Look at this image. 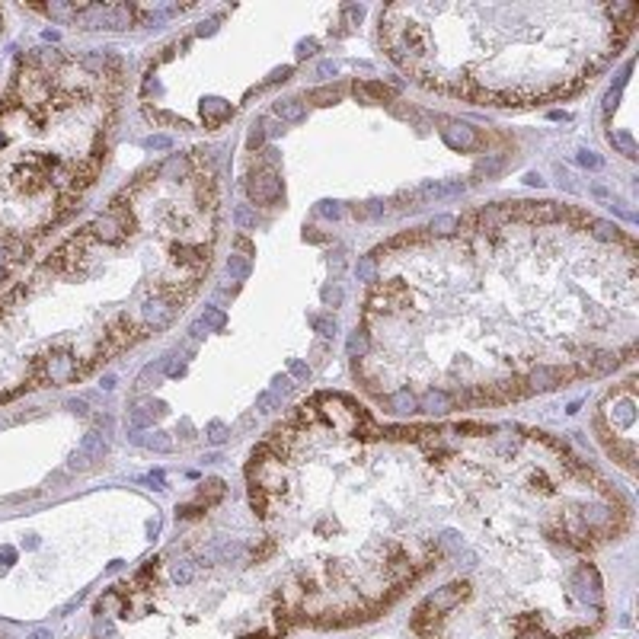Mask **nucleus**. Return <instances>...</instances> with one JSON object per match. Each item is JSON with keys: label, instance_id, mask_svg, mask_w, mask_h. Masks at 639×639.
Wrapping results in <instances>:
<instances>
[{"label": "nucleus", "instance_id": "obj_4", "mask_svg": "<svg viewBox=\"0 0 639 639\" xmlns=\"http://www.w3.org/2000/svg\"><path fill=\"white\" fill-rule=\"evenodd\" d=\"M275 115H278L281 122H301L304 105L297 103V99H281V103H275Z\"/></svg>", "mask_w": 639, "mask_h": 639}, {"label": "nucleus", "instance_id": "obj_22", "mask_svg": "<svg viewBox=\"0 0 639 639\" xmlns=\"http://www.w3.org/2000/svg\"><path fill=\"white\" fill-rule=\"evenodd\" d=\"M579 163H582V167H591V169H598V167H601V160H598L595 154H585V150L579 154Z\"/></svg>", "mask_w": 639, "mask_h": 639}, {"label": "nucleus", "instance_id": "obj_10", "mask_svg": "<svg viewBox=\"0 0 639 639\" xmlns=\"http://www.w3.org/2000/svg\"><path fill=\"white\" fill-rule=\"evenodd\" d=\"M339 96H342V90H339V86H326V90H314V93H310V99H314V103H320V105L336 103Z\"/></svg>", "mask_w": 639, "mask_h": 639}, {"label": "nucleus", "instance_id": "obj_6", "mask_svg": "<svg viewBox=\"0 0 639 639\" xmlns=\"http://www.w3.org/2000/svg\"><path fill=\"white\" fill-rule=\"evenodd\" d=\"M387 403H390V409H396V413H413V409H419V400H415L409 390L390 394V396H387Z\"/></svg>", "mask_w": 639, "mask_h": 639}, {"label": "nucleus", "instance_id": "obj_8", "mask_svg": "<svg viewBox=\"0 0 639 639\" xmlns=\"http://www.w3.org/2000/svg\"><path fill=\"white\" fill-rule=\"evenodd\" d=\"M131 438L138 444H144V448H150V451H173V441H169L167 435H160V432H157L154 438H141V435H131Z\"/></svg>", "mask_w": 639, "mask_h": 639}, {"label": "nucleus", "instance_id": "obj_19", "mask_svg": "<svg viewBox=\"0 0 639 639\" xmlns=\"http://www.w3.org/2000/svg\"><path fill=\"white\" fill-rule=\"evenodd\" d=\"M371 269H374V259H371V256H365V259L359 262V269H355V272H359L361 281H368V278H371Z\"/></svg>", "mask_w": 639, "mask_h": 639}, {"label": "nucleus", "instance_id": "obj_23", "mask_svg": "<svg viewBox=\"0 0 639 639\" xmlns=\"http://www.w3.org/2000/svg\"><path fill=\"white\" fill-rule=\"evenodd\" d=\"M291 374H295V377H310V368L304 365V361H291Z\"/></svg>", "mask_w": 639, "mask_h": 639}, {"label": "nucleus", "instance_id": "obj_24", "mask_svg": "<svg viewBox=\"0 0 639 639\" xmlns=\"http://www.w3.org/2000/svg\"><path fill=\"white\" fill-rule=\"evenodd\" d=\"M148 148L150 150H167L169 148V138H148Z\"/></svg>", "mask_w": 639, "mask_h": 639}, {"label": "nucleus", "instance_id": "obj_17", "mask_svg": "<svg viewBox=\"0 0 639 639\" xmlns=\"http://www.w3.org/2000/svg\"><path fill=\"white\" fill-rule=\"evenodd\" d=\"M310 323H314L316 330H323V336H333V333H336V323H333V320H323V316H310Z\"/></svg>", "mask_w": 639, "mask_h": 639}, {"label": "nucleus", "instance_id": "obj_20", "mask_svg": "<svg viewBox=\"0 0 639 639\" xmlns=\"http://www.w3.org/2000/svg\"><path fill=\"white\" fill-rule=\"evenodd\" d=\"M320 211H323L326 218H339V214H342V208H339L336 202H323V205H320Z\"/></svg>", "mask_w": 639, "mask_h": 639}, {"label": "nucleus", "instance_id": "obj_9", "mask_svg": "<svg viewBox=\"0 0 639 639\" xmlns=\"http://www.w3.org/2000/svg\"><path fill=\"white\" fill-rule=\"evenodd\" d=\"M457 227H460V221L451 218V214H441V218H435L425 231H429V233H451V231H457Z\"/></svg>", "mask_w": 639, "mask_h": 639}, {"label": "nucleus", "instance_id": "obj_16", "mask_svg": "<svg viewBox=\"0 0 639 639\" xmlns=\"http://www.w3.org/2000/svg\"><path fill=\"white\" fill-rule=\"evenodd\" d=\"M208 441L211 444H224L227 441V429L221 425V422H211V425H208Z\"/></svg>", "mask_w": 639, "mask_h": 639}, {"label": "nucleus", "instance_id": "obj_18", "mask_svg": "<svg viewBox=\"0 0 639 639\" xmlns=\"http://www.w3.org/2000/svg\"><path fill=\"white\" fill-rule=\"evenodd\" d=\"M272 406H278V396L275 394H262L259 400H256V409H259V413H269Z\"/></svg>", "mask_w": 639, "mask_h": 639}, {"label": "nucleus", "instance_id": "obj_21", "mask_svg": "<svg viewBox=\"0 0 639 639\" xmlns=\"http://www.w3.org/2000/svg\"><path fill=\"white\" fill-rule=\"evenodd\" d=\"M323 301H326V304H333V307H336V304L342 301V291H339V288H326V291H323Z\"/></svg>", "mask_w": 639, "mask_h": 639}, {"label": "nucleus", "instance_id": "obj_15", "mask_svg": "<svg viewBox=\"0 0 639 639\" xmlns=\"http://www.w3.org/2000/svg\"><path fill=\"white\" fill-rule=\"evenodd\" d=\"M365 349H368V339L361 336V333H355V336L349 339V355H351V359H355V361H359V355H361V351H365Z\"/></svg>", "mask_w": 639, "mask_h": 639}, {"label": "nucleus", "instance_id": "obj_5", "mask_svg": "<svg viewBox=\"0 0 639 639\" xmlns=\"http://www.w3.org/2000/svg\"><path fill=\"white\" fill-rule=\"evenodd\" d=\"M202 112L208 115V125H218L221 119H231L233 109H231L227 103H221V99H208V103L202 105Z\"/></svg>", "mask_w": 639, "mask_h": 639}, {"label": "nucleus", "instance_id": "obj_3", "mask_svg": "<svg viewBox=\"0 0 639 639\" xmlns=\"http://www.w3.org/2000/svg\"><path fill=\"white\" fill-rule=\"evenodd\" d=\"M419 409H425V413H448V409H454V400L448 394H425L419 400Z\"/></svg>", "mask_w": 639, "mask_h": 639}, {"label": "nucleus", "instance_id": "obj_13", "mask_svg": "<svg viewBox=\"0 0 639 639\" xmlns=\"http://www.w3.org/2000/svg\"><path fill=\"white\" fill-rule=\"evenodd\" d=\"M227 272H231V278H246V275H250V262L231 256V262H227Z\"/></svg>", "mask_w": 639, "mask_h": 639}, {"label": "nucleus", "instance_id": "obj_12", "mask_svg": "<svg viewBox=\"0 0 639 639\" xmlns=\"http://www.w3.org/2000/svg\"><path fill=\"white\" fill-rule=\"evenodd\" d=\"M224 323H227V320H224V314H221V310H205V314H202V326H205V330H208V326H214V330H224Z\"/></svg>", "mask_w": 639, "mask_h": 639}, {"label": "nucleus", "instance_id": "obj_11", "mask_svg": "<svg viewBox=\"0 0 639 639\" xmlns=\"http://www.w3.org/2000/svg\"><path fill=\"white\" fill-rule=\"evenodd\" d=\"M591 227H595V237H598V240H617V237H620L617 227L607 224V221H591Z\"/></svg>", "mask_w": 639, "mask_h": 639}, {"label": "nucleus", "instance_id": "obj_2", "mask_svg": "<svg viewBox=\"0 0 639 639\" xmlns=\"http://www.w3.org/2000/svg\"><path fill=\"white\" fill-rule=\"evenodd\" d=\"M441 134H444V141H448L451 148H460V150H470L473 148V128L470 125H457V122H451L448 128H441Z\"/></svg>", "mask_w": 639, "mask_h": 639}, {"label": "nucleus", "instance_id": "obj_7", "mask_svg": "<svg viewBox=\"0 0 639 639\" xmlns=\"http://www.w3.org/2000/svg\"><path fill=\"white\" fill-rule=\"evenodd\" d=\"M355 96H361V99H377V103H384V99H390L394 93L387 90V86H380V84H355Z\"/></svg>", "mask_w": 639, "mask_h": 639}, {"label": "nucleus", "instance_id": "obj_1", "mask_svg": "<svg viewBox=\"0 0 639 639\" xmlns=\"http://www.w3.org/2000/svg\"><path fill=\"white\" fill-rule=\"evenodd\" d=\"M246 189H250V198H253L256 205H272L275 198L281 195V179L272 173V169H266V173H253Z\"/></svg>", "mask_w": 639, "mask_h": 639}, {"label": "nucleus", "instance_id": "obj_14", "mask_svg": "<svg viewBox=\"0 0 639 639\" xmlns=\"http://www.w3.org/2000/svg\"><path fill=\"white\" fill-rule=\"evenodd\" d=\"M233 218H237L240 227H256V214H253L250 208H246V205H240V208L233 211Z\"/></svg>", "mask_w": 639, "mask_h": 639}]
</instances>
